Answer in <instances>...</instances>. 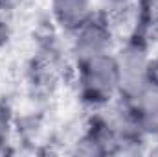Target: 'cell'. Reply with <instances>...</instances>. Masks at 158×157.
<instances>
[{
  "mask_svg": "<svg viewBox=\"0 0 158 157\" xmlns=\"http://www.w3.org/2000/svg\"><path fill=\"white\" fill-rule=\"evenodd\" d=\"M4 4H11V2H17V0H2Z\"/></svg>",
  "mask_w": 158,
  "mask_h": 157,
  "instance_id": "7",
  "label": "cell"
},
{
  "mask_svg": "<svg viewBox=\"0 0 158 157\" xmlns=\"http://www.w3.org/2000/svg\"><path fill=\"white\" fill-rule=\"evenodd\" d=\"M79 83L83 96L92 104H105L119 92V70L110 54L96 56L79 63Z\"/></svg>",
  "mask_w": 158,
  "mask_h": 157,
  "instance_id": "1",
  "label": "cell"
},
{
  "mask_svg": "<svg viewBox=\"0 0 158 157\" xmlns=\"http://www.w3.org/2000/svg\"><path fill=\"white\" fill-rule=\"evenodd\" d=\"M76 56L79 63L96 56L110 54V34L94 19L76 32Z\"/></svg>",
  "mask_w": 158,
  "mask_h": 157,
  "instance_id": "3",
  "label": "cell"
},
{
  "mask_svg": "<svg viewBox=\"0 0 158 157\" xmlns=\"http://www.w3.org/2000/svg\"><path fill=\"white\" fill-rule=\"evenodd\" d=\"M134 104V115H136V124L143 131H158V81L149 79L132 98Z\"/></svg>",
  "mask_w": 158,
  "mask_h": 157,
  "instance_id": "4",
  "label": "cell"
},
{
  "mask_svg": "<svg viewBox=\"0 0 158 157\" xmlns=\"http://www.w3.org/2000/svg\"><path fill=\"white\" fill-rule=\"evenodd\" d=\"M52 9L59 26L74 34L94 19L92 0H53Z\"/></svg>",
  "mask_w": 158,
  "mask_h": 157,
  "instance_id": "5",
  "label": "cell"
},
{
  "mask_svg": "<svg viewBox=\"0 0 158 157\" xmlns=\"http://www.w3.org/2000/svg\"><path fill=\"white\" fill-rule=\"evenodd\" d=\"M6 137V117H4V113L0 111V141Z\"/></svg>",
  "mask_w": 158,
  "mask_h": 157,
  "instance_id": "6",
  "label": "cell"
},
{
  "mask_svg": "<svg viewBox=\"0 0 158 157\" xmlns=\"http://www.w3.org/2000/svg\"><path fill=\"white\" fill-rule=\"evenodd\" d=\"M116 63L119 70V92L132 98L151 79L147 54L138 44H127L116 56Z\"/></svg>",
  "mask_w": 158,
  "mask_h": 157,
  "instance_id": "2",
  "label": "cell"
}]
</instances>
